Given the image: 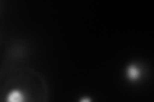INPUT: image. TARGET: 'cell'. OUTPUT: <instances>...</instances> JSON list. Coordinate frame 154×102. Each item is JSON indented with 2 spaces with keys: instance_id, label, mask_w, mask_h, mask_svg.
Returning a JSON list of instances; mask_svg holds the SVG:
<instances>
[{
  "instance_id": "obj_1",
  "label": "cell",
  "mask_w": 154,
  "mask_h": 102,
  "mask_svg": "<svg viewBox=\"0 0 154 102\" xmlns=\"http://www.w3.org/2000/svg\"><path fill=\"white\" fill-rule=\"evenodd\" d=\"M141 75H143V71H141V68L139 66V64H136V63H130L126 68L127 79L131 82H137V80H140Z\"/></svg>"
},
{
  "instance_id": "obj_2",
  "label": "cell",
  "mask_w": 154,
  "mask_h": 102,
  "mask_svg": "<svg viewBox=\"0 0 154 102\" xmlns=\"http://www.w3.org/2000/svg\"><path fill=\"white\" fill-rule=\"evenodd\" d=\"M5 102H26V95L19 89H12L7 95Z\"/></svg>"
},
{
  "instance_id": "obj_3",
  "label": "cell",
  "mask_w": 154,
  "mask_h": 102,
  "mask_svg": "<svg viewBox=\"0 0 154 102\" xmlns=\"http://www.w3.org/2000/svg\"><path fill=\"white\" fill-rule=\"evenodd\" d=\"M79 102H93V100H91L90 97L85 96V97H81V98L79 100Z\"/></svg>"
}]
</instances>
